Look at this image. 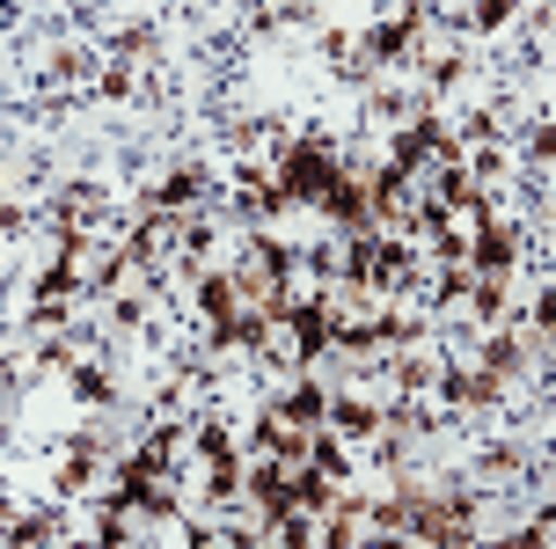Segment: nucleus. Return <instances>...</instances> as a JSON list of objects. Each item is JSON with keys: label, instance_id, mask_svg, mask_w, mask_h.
Wrapping results in <instances>:
<instances>
[{"label": "nucleus", "instance_id": "f257e3e1", "mask_svg": "<svg viewBox=\"0 0 556 549\" xmlns=\"http://www.w3.org/2000/svg\"><path fill=\"white\" fill-rule=\"evenodd\" d=\"M337 176H344V162L330 154V139H323V133L293 139V147H286V162L271 169V184H278L286 198H293V205H315V198L330 191Z\"/></svg>", "mask_w": 556, "mask_h": 549}, {"label": "nucleus", "instance_id": "f03ea898", "mask_svg": "<svg viewBox=\"0 0 556 549\" xmlns=\"http://www.w3.org/2000/svg\"><path fill=\"white\" fill-rule=\"evenodd\" d=\"M425 23H432V8H425V0H403V15H395V23H381V29H366V37H359L366 66H403Z\"/></svg>", "mask_w": 556, "mask_h": 549}, {"label": "nucleus", "instance_id": "7ed1b4c3", "mask_svg": "<svg viewBox=\"0 0 556 549\" xmlns=\"http://www.w3.org/2000/svg\"><path fill=\"white\" fill-rule=\"evenodd\" d=\"M513 264H520V235L498 227V220H476L469 227V272L476 278H505Z\"/></svg>", "mask_w": 556, "mask_h": 549}, {"label": "nucleus", "instance_id": "20e7f679", "mask_svg": "<svg viewBox=\"0 0 556 549\" xmlns=\"http://www.w3.org/2000/svg\"><path fill=\"white\" fill-rule=\"evenodd\" d=\"M315 213H323V220H337L344 235H359V227H381V220H374V198H366V176H352V169H344V176H337L330 191L315 198Z\"/></svg>", "mask_w": 556, "mask_h": 549}, {"label": "nucleus", "instance_id": "39448f33", "mask_svg": "<svg viewBox=\"0 0 556 549\" xmlns=\"http://www.w3.org/2000/svg\"><path fill=\"white\" fill-rule=\"evenodd\" d=\"M432 198H440L446 213H476V220H491V191L476 184L462 162H440V176H432Z\"/></svg>", "mask_w": 556, "mask_h": 549}, {"label": "nucleus", "instance_id": "423d86ee", "mask_svg": "<svg viewBox=\"0 0 556 549\" xmlns=\"http://www.w3.org/2000/svg\"><path fill=\"white\" fill-rule=\"evenodd\" d=\"M323 411H330V388L315 382L307 366H301V382H293V388H286V396L271 403V417H286V425H301V433H315V425H323Z\"/></svg>", "mask_w": 556, "mask_h": 549}, {"label": "nucleus", "instance_id": "0eeeda50", "mask_svg": "<svg viewBox=\"0 0 556 549\" xmlns=\"http://www.w3.org/2000/svg\"><path fill=\"white\" fill-rule=\"evenodd\" d=\"M205 191H213V176H205L198 162H184V169H168L162 184L147 191V205H154V213H184V205H198Z\"/></svg>", "mask_w": 556, "mask_h": 549}, {"label": "nucleus", "instance_id": "6e6552de", "mask_svg": "<svg viewBox=\"0 0 556 549\" xmlns=\"http://www.w3.org/2000/svg\"><path fill=\"white\" fill-rule=\"evenodd\" d=\"M323 425H337L344 439H374V433H381V411H374L366 396H352V388H330V411H323Z\"/></svg>", "mask_w": 556, "mask_h": 549}, {"label": "nucleus", "instance_id": "1a4fd4ad", "mask_svg": "<svg viewBox=\"0 0 556 549\" xmlns=\"http://www.w3.org/2000/svg\"><path fill=\"white\" fill-rule=\"evenodd\" d=\"M542 345H549V337H505V329H491V337H483V366H491V374H498V382H513V374H528V352H542Z\"/></svg>", "mask_w": 556, "mask_h": 549}, {"label": "nucleus", "instance_id": "9d476101", "mask_svg": "<svg viewBox=\"0 0 556 549\" xmlns=\"http://www.w3.org/2000/svg\"><path fill=\"white\" fill-rule=\"evenodd\" d=\"M191 301H198V315H213V323H227V315L242 308V294H235V272H198Z\"/></svg>", "mask_w": 556, "mask_h": 549}, {"label": "nucleus", "instance_id": "9b49d317", "mask_svg": "<svg viewBox=\"0 0 556 549\" xmlns=\"http://www.w3.org/2000/svg\"><path fill=\"white\" fill-rule=\"evenodd\" d=\"M307 469H323L330 484H344V476H352V447H344V433H323V425H315V433H307Z\"/></svg>", "mask_w": 556, "mask_h": 549}, {"label": "nucleus", "instance_id": "f8f14e48", "mask_svg": "<svg viewBox=\"0 0 556 549\" xmlns=\"http://www.w3.org/2000/svg\"><path fill=\"white\" fill-rule=\"evenodd\" d=\"M242 454H235V447H220V454H213V462H205V498H213V506H227V498H242Z\"/></svg>", "mask_w": 556, "mask_h": 549}, {"label": "nucleus", "instance_id": "ddd939ff", "mask_svg": "<svg viewBox=\"0 0 556 549\" xmlns=\"http://www.w3.org/2000/svg\"><path fill=\"white\" fill-rule=\"evenodd\" d=\"M462 301H469L476 323H498V315H505V278H469V294H462Z\"/></svg>", "mask_w": 556, "mask_h": 549}, {"label": "nucleus", "instance_id": "4468645a", "mask_svg": "<svg viewBox=\"0 0 556 549\" xmlns=\"http://www.w3.org/2000/svg\"><path fill=\"white\" fill-rule=\"evenodd\" d=\"M389 374H395V388H403V396H425L440 366H432V359H417V352H395V359H389Z\"/></svg>", "mask_w": 556, "mask_h": 549}, {"label": "nucleus", "instance_id": "2eb2a0df", "mask_svg": "<svg viewBox=\"0 0 556 549\" xmlns=\"http://www.w3.org/2000/svg\"><path fill=\"white\" fill-rule=\"evenodd\" d=\"M52 535H59L52 513H23V521L8 513V527H0V542H52Z\"/></svg>", "mask_w": 556, "mask_h": 549}, {"label": "nucleus", "instance_id": "dca6fc26", "mask_svg": "<svg viewBox=\"0 0 556 549\" xmlns=\"http://www.w3.org/2000/svg\"><path fill=\"white\" fill-rule=\"evenodd\" d=\"M66 374H74V396H81V403H96V411L111 403V374H103V366H81V359H74Z\"/></svg>", "mask_w": 556, "mask_h": 549}, {"label": "nucleus", "instance_id": "f3484780", "mask_svg": "<svg viewBox=\"0 0 556 549\" xmlns=\"http://www.w3.org/2000/svg\"><path fill=\"white\" fill-rule=\"evenodd\" d=\"M513 15H520V0H476V8H469V29H483V37H491V29H505Z\"/></svg>", "mask_w": 556, "mask_h": 549}, {"label": "nucleus", "instance_id": "a211bd4d", "mask_svg": "<svg viewBox=\"0 0 556 549\" xmlns=\"http://www.w3.org/2000/svg\"><path fill=\"white\" fill-rule=\"evenodd\" d=\"M366 521L381 527V535H403V521H410V498H374V506H366Z\"/></svg>", "mask_w": 556, "mask_h": 549}, {"label": "nucleus", "instance_id": "6ab92c4d", "mask_svg": "<svg viewBox=\"0 0 556 549\" xmlns=\"http://www.w3.org/2000/svg\"><path fill=\"white\" fill-rule=\"evenodd\" d=\"M549 154H556V125H549V117H534V125H528V162L549 169Z\"/></svg>", "mask_w": 556, "mask_h": 549}, {"label": "nucleus", "instance_id": "aec40b11", "mask_svg": "<svg viewBox=\"0 0 556 549\" xmlns=\"http://www.w3.org/2000/svg\"><path fill=\"white\" fill-rule=\"evenodd\" d=\"M462 74H469V59H432L425 88H432V96H446V88H462Z\"/></svg>", "mask_w": 556, "mask_h": 549}, {"label": "nucleus", "instance_id": "412c9836", "mask_svg": "<svg viewBox=\"0 0 556 549\" xmlns=\"http://www.w3.org/2000/svg\"><path fill=\"white\" fill-rule=\"evenodd\" d=\"M432 257H440V264H469V235H454V227H446V235H432Z\"/></svg>", "mask_w": 556, "mask_h": 549}, {"label": "nucleus", "instance_id": "4be33fe9", "mask_svg": "<svg viewBox=\"0 0 556 549\" xmlns=\"http://www.w3.org/2000/svg\"><path fill=\"white\" fill-rule=\"evenodd\" d=\"M191 447H198V454H205V462H213V454H220V447H227V425H220V417H205V425H198V433H191Z\"/></svg>", "mask_w": 556, "mask_h": 549}, {"label": "nucleus", "instance_id": "5701e85b", "mask_svg": "<svg viewBox=\"0 0 556 549\" xmlns=\"http://www.w3.org/2000/svg\"><path fill=\"white\" fill-rule=\"evenodd\" d=\"M513 469H520V447H491L483 454V476H513Z\"/></svg>", "mask_w": 556, "mask_h": 549}, {"label": "nucleus", "instance_id": "b1692460", "mask_svg": "<svg viewBox=\"0 0 556 549\" xmlns=\"http://www.w3.org/2000/svg\"><path fill=\"white\" fill-rule=\"evenodd\" d=\"M66 315H74V308H66V301H37V308H29V323H37V329H59V323H66Z\"/></svg>", "mask_w": 556, "mask_h": 549}, {"label": "nucleus", "instance_id": "393cba45", "mask_svg": "<svg viewBox=\"0 0 556 549\" xmlns=\"http://www.w3.org/2000/svg\"><path fill=\"white\" fill-rule=\"evenodd\" d=\"M103 96H132V66H125V59L103 66Z\"/></svg>", "mask_w": 556, "mask_h": 549}, {"label": "nucleus", "instance_id": "a878e982", "mask_svg": "<svg viewBox=\"0 0 556 549\" xmlns=\"http://www.w3.org/2000/svg\"><path fill=\"white\" fill-rule=\"evenodd\" d=\"M37 359H45V366H74V337H45V352H37Z\"/></svg>", "mask_w": 556, "mask_h": 549}, {"label": "nucleus", "instance_id": "bb28decb", "mask_svg": "<svg viewBox=\"0 0 556 549\" xmlns=\"http://www.w3.org/2000/svg\"><path fill=\"white\" fill-rule=\"evenodd\" d=\"M278 8H301V0H278Z\"/></svg>", "mask_w": 556, "mask_h": 549}]
</instances>
